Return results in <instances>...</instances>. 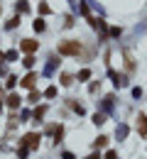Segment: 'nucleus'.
Wrapping results in <instances>:
<instances>
[{
  "mask_svg": "<svg viewBox=\"0 0 147 159\" xmlns=\"http://www.w3.org/2000/svg\"><path fill=\"white\" fill-rule=\"evenodd\" d=\"M81 52V42H76V39H66L59 44V54H64V57H76Z\"/></svg>",
  "mask_w": 147,
  "mask_h": 159,
  "instance_id": "1",
  "label": "nucleus"
},
{
  "mask_svg": "<svg viewBox=\"0 0 147 159\" xmlns=\"http://www.w3.org/2000/svg\"><path fill=\"white\" fill-rule=\"evenodd\" d=\"M37 47H39V44H37L34 39H22V44H20V49H22V52H27V54H32Z\"/></svg>",
  "mask_w": 147,
  "mask_h": 159,
  "instance_id": "2",
  "label": "nucleus"
},
{
  "mask_svg": "<svg viewBox=\"0 0 147 159\" xmlns=\"http://www.w3.org/2000/svg\"><path fill=\"white\" fill-rule=\"evenodd\" d=\"M22 144L25 147H37L39 144V135H27V137L22 139Z\"/></svg>",
  "mask_w": 147,
  "mask_h": 159,
  "instance_id": "3",
  "label": "nucleus"
},
{
  "mask_svg": "<svg viewBox=\"0 0 147 159\" xmlns=\"http://www.w3.org/2000/svg\"><path fill=\"white\" fill-rule=\"evenodd\" d=\"M34 81H37V74H27V76L22 79V86H25V88H32Z\"/></svg>",
  "mask_w": 147,
  "mask_h": 159,
  "instance_id": "4",
  "label": "nucleus"
},
{
  "mask_svg": "<svg viewBox=\"0 0 147 159\" xmlns=\"http://www.w3.org/2000/svg\"><path fill=\"white\" fill-rule=\"evenodd\" d=\"M140 132L147 135V115H140Z\"/></svg>",
  "mask_w": 147,
  "mask_h": 159,
  "instance_id": "5",
  "label": "nucleus"
},
{
  "mask_svg": "<svg viewBox=\"0 0 147 159\" xmlns=\"http://www.w3.org/2000/svg\"><path fill=\"white\" fill-rule=\"evenodd\" d=\"M7 105H10V108H17V105H20V96H10V98H7Z\"/></svg>",
  "mask_w": 147,
  "mask_h": 159,
  "instance_id": "6",
  "label": "nucleus"
},
{
  "mask_svg": "<svg viewBox=\"0 0 147 159\" xmlns=\"http://www.w3.org/2000/svg\"><path fill=\"white\" fill-rule=\"evenodd\" d=\"M44 96H47V98H54V96H57V88H54V86H49V88L44 91Z\"/></svg>",
  "mask_w": 147,
  "mask_h": 159,
  "instance_id": "7",
  "label": "nucleus"
},
{
  "mask_svg": "<svg viewBox=\"0 0 147 159\" xmlns=\"http://www.w3.org/2000/svg\"><path fill=\"white\" fill-rule=\"evenodd\" d=\"M22 64H25L27 69H32V66H34V59H32V57H25V61H22Z\"/></svg>",
  "mask_w": 147,
  "mask_h": 159,
  "instance_id": "8",
  "label": "nucleus"
},
{
  "mask_svg": "<svg viewBox=\"0 0 147 159\" xmlns=\"http://www.w3.org/2000/svg\"><path fill=\"white\" fill-rule=\"evenodd\" d=\"M88 76H91V71H88V69H84V71L79 74V79H81V81H86V79H88Z\"/></svg>",
  "mask_w": 147,
  "mask_h": 159,
  "instance_id": "9",
  "label": "nucleus"
},
{
  "mask_svg": "<svg viewBox=\"0 0 147 159\" xmlns=\"http://www.w3.org/2000/svg\"><path fill=\"white\" fill-rule=\"evenodd\" d=\"M105 142H108V137H98L96 139V147H105Z\"/></svg>",
  "mask_w": 147,
  "mask_h": 159,
  "instance_id": "10",
  "label": "nucleus"
},
{
  "mask_svg": "<svg viewBox=\"0 0 147 159\" xmlns=\"http://www.w3.org/2000/svg\"><path fill=\"white\" fill-rule=\"evenodd\" d=\"M34 30H37V32H42V30H44V22L37 20V22H34Z\"/></svg>",
  "mask_w": 147,
  "mask_h": 159,
  "instance_id": "11",
  "label": "nucleus"
},
{
  "mask_svg": "<svg viewBox=\"0 0 147 159\" xmlns=\"http://www.w3.org/2000/svg\"><path fill=\"white\" fill-rule=\"evenodd\" d=\"M62 83H64V86H69V83H71V76H69V74H64V76H62Z\"/></svg>",
  "mask_w": 147,
  "mask_h": 159,
  "instance_id": "12",
  "label": "nucleus"
},
{
  "mask_svg": "<svg viewBox=\"0 0 147 159\" xmlns=\"http://www.w3.org/2000/svg\"><path fill=\"white\" fill-rule=\"evenodd\" d=\"M17 10H22V12L27 10V2H25V0H20V2H17Z\"/></svg>",
  "mask_w": 147,
  "mask_h": 159,
  "instance_id": "13",
  "label": "nucleus"
},
{
  "mask_svg": "<svg viewBox=\"0 0 147 159\" xmlns=\"http://www.w3.org/2000/svg\"><path fill=\"white\" fill-rule=\"evenodd\" d=\"M0 12H2V5H0Z\"/></svg>",
  "mask_w": 147,
  "mask_h": 159,
  "instance_id": "14",
  "label": "nucleus"
}]
</instances>
